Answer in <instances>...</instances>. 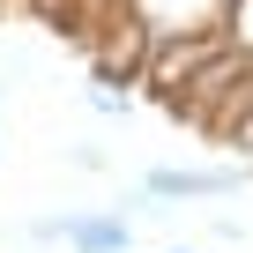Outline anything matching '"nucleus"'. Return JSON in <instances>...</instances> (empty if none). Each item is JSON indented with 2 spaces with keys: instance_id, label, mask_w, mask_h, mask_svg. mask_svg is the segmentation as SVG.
<instances>
[{
  "instance_id": "f257e3e1",
  "label": "nucleus",
  "mask_w": 253,
  "mask_h": 253,
  "mask_svg": "<svg viewBox=\"0 0 253 253\" xmlns=\"http://www.w3.org/2000/svg\"><path fill=\"white\" fill-rule=\"evenodd\" d=\"M38 238H67L75 253H126V246H134L126 216H45Z\"/></svg>"
},
{
  "instance_id": "f03ea898",
  "label": "nucleus",
  "mask_w": 253,
  "mask_h": 253,
  "mask_svg": "<svg viewBox=\"0 0 253 253\" xmlns=\"http://www.w3.org/2000/svg\"><path fill=\"white\" fill-rule=\"evenodd\" d=\"M149 201H216V194H238V171H179V164H157L142 179Z\"/></svg>"
},
{
  "instance_id": "7ed1b4c3",
  "label": "nucleus",
  "mask_w": 253,
  "mask_h": 253,
  "mask_svg": "<svg viewBox=\"0 0 253 253\" xmlns=\"http://www.w3.org/2000/svg\"><path fill=\"white\" fill-rule=\"evenodd\" d=\"M231 38L253 45V0H231Z\"/></svg>"
},
{
  "instance_id": "20e7f679",
  "label": "nucleus",
  "mask_w": 253,
  "mask_h": 253,
  "mask_svg": "<svg viewBox=\"0 0 253 253\" xmlns=\"http://www.w3.org/2000/svg\"><path fill=\"white\" fill-rule=\"evenodd\" d=\"M38 15H75V0H30Z\"/></svg>"
},
{
  "instance_id": "39448f33",
  "label": "nucleus",
  "mask_w": 253,
  "mask_h": 253,
  "mask_svg": "<svg viewBox=\"0 0 253 253\" xmlns=\"http://www.w3.org/2000/svg\"><path fill=\"white\" fill-rule=\"evenodd\" d=\"M171 253H186V246H171Z\"/></svg>"
}]
</instances>
